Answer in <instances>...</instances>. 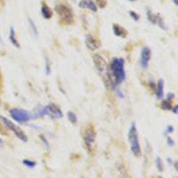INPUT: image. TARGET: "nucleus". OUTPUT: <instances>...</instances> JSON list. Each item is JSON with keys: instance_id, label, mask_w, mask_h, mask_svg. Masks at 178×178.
I'll return each instance as SVG.
<instances>
[{"instance_id": "cd10ccee", "label": "nucleus", "mask_w": 178, "mask_h": 178, "mask_svg": "<svg viewBox=\"0 0 178 178\" xmlns=\"http://www.w3.org/2000/svg\"><path fill=\"white\" fill-rule=\"evenodd\" d=\"M98 2H99V6L102 7V8H103V7H104L107 4V2L105 1V0H99Z\"/></svg>"}, {"instance_id": "423d86ee", "label": "nucleus", "mask_w": 178, "mask_h": 178, "mask_svg": "<svg viewBox=\"0 0 178 178\" xmlns=\"http://www.w3.org/2000/svg\"><path fill=\"white\" fill-rule=\"evenodd\" d=\"M0 120L3 122V124H4V126L5 128H7L9 130H11L21 141H22V142H27L28 141L27 135H25V133L18 127V126H16L15 124H13L10 120H8V118L4 117V116H0Z\"/></svg>"}, {"instance_id": "2eb2a0df", "label": "nucleus", "mask_w": 178, "mask_h": 178, "mask_svg": "<svg viewBox=\"0 0 178 178\" xmlns=\"http://www.w3.org/2000/svg\"><path fill=\"white\" fill-rule=\"evenodd\" d=\"M9 39H10V42L12 43L13 46H14L17 48H20V43L19 41L17 40L16 39V36H15V31H14L13 27H10V31H9Z\"/></svg>"}, {"instance_id": "473e14b6", "label": "nucleus", "mask_w": 178, "mask_h": 178, "mask_svg": "<svg viewBox=\"0 0 178 178\" xmlns=\"http://www.w3.org/2000/svg\"><path fill=\"white\" fill-rule=\"evenodd\" d=\"M2 144H3V141L0 139V145H2Z\"/></svg>"}, {"instance_id": "20e7f679", "label": "nucleus", "mask_w": 178, "mask_h": 178, "mask_svg": "<svg viewBox=\"0 0 178 178\" xmlns=\"http://www.w3.org/2000/svg\"><path fill=\"white\" fill-rule=\"evenodd\" d=\"M128 142L130 143V149L132 153L135 156V157H140L141 156V147L139 143V137H138V133L137 128L135 123H133L128 130Z\"/></svg>"}, {"instance_id": "6e6552de", "label": "nucleus", "mask_w": 178, "mask_h": 178, "mask_svg": "<svg viewBox=\"0 0 178 178\" xmlns=\"http://www.w3.org/2000/svg\"><path fill=\"white\" fill-rule=\"evenodd\" d=\"M95 137H96V133H95L94 128L88 127L85 130V133H84V143H85L86 150L89 152H91V151L93 149V145L94 143Z\"/></svg>"}, {"instance_id": "dca6fc26", "label": "nucleus", "mask_w": 178, "mask_h": 178, "mask_svg": "<svg viewBox=\"0 0 178 178\" xmlns=\"http://www.w3.org/2000/svg\"><path fill=\"white\" fill-rule=\"evenodd\" d=\"M146 14H147L148 21L151 22L152 24H156V21H157V19H158V16L159 13H153L151 10H148Z\"/></svg>"}, {"instance_id": "f8f14e48", "label": "nucleus", "mask_w": 178, "mask_h": 178, "mask_svg": "<svg viewBox=\"0 0 178 178\" xmlns=\"http://www.w3.org/2000/svg\"><path fill=\"white\" fill-rule=\"evenodd\" d=\"M41 14H42V16L46 20L51 19L52 16H53V11L51 10L50 7L44 2H43L41 5Z\"/></svg>"}, {"instance_id": "72a5a7b5", "label": "nucleus", "mask_w": 178, "mask_h": 178, "mask_svg": "<svg viewBox=\"0 0 178 178\" xmlns=\"http://www.w3.org/2000/svg\"><path fill=\"white\" fill-rule=\"evenodd\" d=\"M128 1H131V2H134V1H135V0H128Z\"/></svg>"}, {"instance_id": "4468645a", "label": "nucleus", "mask_w": 178, "mask_h": 178, "mask_svg": "<svg viewBox=\"0 0 178 178\" xmlns=\"http://www.w3.org/2000/svg\"><path fill=\"white\" fill-rule=\"evenodd\" d=\"M156 95L158 99H162L164 97V81L162 79H159L156 86Z\"/></svg>"}, {"instance_id": "9b49d317", "label": "nucleus", "mask_w": 178, "mask_h": 178, "mask_svg": "<svg viewBox=\"0 0 178 178\" xmlns=\"http://www.w3.org/2000/svg\"><path fill=\"white\" fill-rule=\"evenodd\" d=\"M78 5L81 8H88L94 13L97 12V6H96V5L93 1H91V0H82V1L78 4Z\"/></svg>"}, {"instance_id": "a211bd4d", "label": "nucleus", "mask_w": 178, "mask_h": 178, "mask_svg": "<svg viewBox=\"0 0 178 178\" xmlns=\"http://www.w3.org/2000/svg\"><path fill=\"white\" fill-rule=\"evenodd\" d=\"M67 117H68V120L70 123L72 124H76L78 121V118L77 115L73 112V111H69L68 114H67Z\"/></svg>"}, {"instance_id": "ddd939ff", "label": "nucleus", "mask_w": 178, "mask_h": 178, "mask_svg": "<svg viewBox=\"0 0 178 178\" xmlns=\"http://www.w3.org/2000/svg\"><path fill=\"white\" fill-rule=\"evenodd\" d=\"M112 29H113V32L116 36L118 37H121V38H126L128 35V31H126V29L120 26V25H118V24H113L112 25Z\"/></svg>"}, {"instance_id": "b1692460", "label": "nucleus", "mask_w": 178, "mask_h": 178, "mask_svg": "<svg viewBox=\"0 0 178 178\" xmlns=\"http://www.w3.org/2000/svg\"><path fill=\"white\" fill-rule=\"evenodd\" d=\"M175 128L173 126H168V127L166 128V131H165V135H170V134H172L174 132Z\"/></svg>"}, {"instance_id": "6ab92c4d", "label": "nucleus", "mask_w": 178, "mask_h": 178, "mask_svg": "<svg viewBox=\"0 0 178 178\" xmlns=\"http://www.w3.org/2000/svg\"><path fill=\"white\" fill-rule=\"evenodd\" d=\"M155 164H156V167L159 170V172H162L164 170V167H163V161L161 159L160 157H157L155 159Z\"/></svg>"}, {"instance_id": "c9c22d12", "label": "nucleus", "mask_w": 178, "mask_h": 178, "mask_svg": "<svg viewBox=\"0 0 178 178\" xmlns=\"http://www.w3.org/2000/svg\"><path fill=\"white\" fill-rule=\"evenodd\" d=\"M158 178H162V177H161V176H159V177H158Z\"/></svg>"}, {"instance_id": "1a4fd4ad", "label": "nucleus", "mask_w": 178, "mask_h": 178, "mask_svg": "<svg viewBox=\"0 0 178 178\" xmlns=\"http://www.w3.org/2000/svg\"><path fill=\"white\" fill-rule=\"evenodd\" d=\"M151 58V50L148 46H143L141 50L140 55V65L142 69L146 70L149 66V62Z\"/></svg>"}, {"instance_id": "f03ea898", "label": "nucleus", "mask_w": 178, "mask_h": 178, "mask_svg": "<svg viewBox=\"0 0 178 178\" xmlns=\"http://www.w3.org/2000/svg\"><path fill=\"white\" fill-rule=\"evenodd\" d=\"M109 68L117 86L121 84L126 79L125 61L123 58H113Z\"/></svg>"}, {"instance_id": "a878e982", "label": "nucleus", "mask_w": 178, "mask_h": 178, "mask_svg": "<svg viewBox=\"0 0 178 178\" xmlns=\"http://www.w3.org/2000/svg\"><path fill=\"white\" fill-rule=\"evenodd\" d=\"M167 143L168 146H174L175 145V142H174V140L172 138H170V137H167Z\"/></svg>"}, {"instance_id": "c85d7f7f", "label": "nucleus", "mask_w": 178, "mask_h": 178, "mask_svg": "<svg viewBox=\"0 0 178 178\" xmlns=\"http://www.w3.org/2000/svg\"><path fill=\"white\" fill-rule=\"evenodd\" d=\"M171 110L173 111V112H174L175 114H177V113H178V106H177V105H175L174 107L171 108Z\"/></svg>"}, {"instance_id": "7c9ffc66", "label": "nucleus", "mask_w": 178, "mask_h": 178, "mask_svg": "<svg viewBox=\"0 0 178 178\" xmlns=\"http://www.w3.org/2000/svg\"><path fill=\"white\" fill-rule=\"evenodd\" d=\"M173 1H174L175 5H178V0H173Z\"/></svg>"}, {"instance_id": "2f4dec72", "label": "nucleus", "mask_w": 178, "mask_h": 178, "mask_svg": "<svg viewBox=\"0 0 178 178\" xmlns=\"http://www.w3.org/2000/svg\"><path fill=\"white\" fill-rule=\"evenodd\" d=\"M167 162L169 163V164H170V163H171V164L173 163V162H172V159H167Z\"/></svg>"}, {"instance_id": "f3484780", "label": "nucleus", "mask_w": 178, "mask_h": 178, "mask_svg": "<svg viewBox=\"0 0 178 178\" xmlns=\"http://www.w3.org/2000/svg\"><path fill=\"white\" fill-rule=\"evenodd\" d=\"M28 21H29V28H31L32 33L35 35V36H38L39 35V31H38V28H37L36 24L34 23V21L31 20V18L28 17Z\"/></svg>"}, {"instance_id": "4be33fe9", "label": "nucleus", "mask_w": 178, "mask_h": 178, "mask_svg": "<svg viewBox=\"0 0 178 178\" xmlns=\"http://www.w3.org/2000/svg\"><path fill=\"white\" fill-rule=\"evenodd\" d=\"M40 139H41V142L43 143V144L46 146V150H49L50 149V145H49V143H48V141H47V139L44 137V135H40Z\"/></svg>"}, {"instance_id": "bb28decb", "label": "nucleus", "mask_w": 178, "mask_h": 178, "mask_svg": "<svg viewBox=\"0 0 178 178\" xmlns=\"http://www.w3.org/2000/svg\"><path fill=\"white\" fill-rule=\"evenodd\" d=\"M175 98V94H173V93H168L167 94V99L166 100H167V101H170L171 102V100H173Z\"/></svg>"}, {"instance_id": "aec40b11", "label": "nucleus", "mask_w": 178, "mask_h": 178, "mask_svg": "<svg viewBox=\"0 0 178 178\" xmlns=\"http://www.w3.org/2000/svg\"><path fill=\"white\" fill-rule=\"evenodd\" d=\"M22 163H23V165L26 166L27 167H29V168H33L35 167V166L37 165V163L33 160H31V159H23V161H22Z\"/></svg>"}, {"instance_id": "9d476101", "label": "nucleus", "mask_w": 178, "mask_h": 178, "mask_svg": "<svg viewBox=\"0 0 178 178\" xmlns=\"http://www.w3.org/2000/svg\"><path fill=\"white\" fill-rule=\"evenodd\" d=\"M85 43L86 44V46L88 49H90L92 51H94V50H97L101 44L100 42L96 39L94 37H93L92 35H86V38H85Z\"/></svg>"}, {"instance_id": "393cba45", "label": "nucleus", "mask_w": 178, "mask_h": 178, "mask_svg": "<svg viewBox=\"0 0 178 178\" xmlns=\"http://www.w3.org/2000/svg\"><path fill=\"white\" fill-rule=\"evenodd\" d=\"M130 16L133 18V20H135V21H138L139 18H140L139 14L137 13H135V12H134V11H131L130 12Z\"/></svg>"}, {"instance_id": "c756f323", "label": "nucleus", "mask_w": 178, "mask_h": 178, "mask_svg": "<svg viewBox=\"0 0 178 178\" xmlns=\"http://www.w3.org/2000/svg\"><path fill=\"white\" fill-rule=\"evenodd\" d=\"M174 166H175V169L176 170V171H177V170H178V167H177V162H175V164H174Z\"/></svg>"}, {"instance_id": "f704fd0d", "label": "nucleus", "mask_w": 178, "mask_h": 178, "mask_svg": "<svg viewBox=\"0 0 178 178\" xmlns=\"http://www.w3.org/2000/svg\"><path fill=\"white\" fill-rule=\"evenodd\" d=\"M2 41V39H1V36H0V42H1Z\"/></svg>"}, {"instance_id": "412c9836", "label": "nucleus", "mask_w": 178, "mask_h": 178, "mask_svg": "<svg viewBox=\"0 0 178 178\" xmlns=\"http://www.w3.org/2000/svg\"><path fill=\"white\" fill-rule=\"evenodd\" d=\"M161 108H162L163 110H171V108H172L171 102H170V101H167V100L163 101L162 103H161Z\"/></svg>"}, {"instance_id": "39448f33", "label": "nucleus", "mask_w": 178, "mask_h": 178, "mask_svg": "<svg viewBox=\"0 0 178 178\" xmlns=\"http://www.w3.org/2000/svg\"><path fill=\"white\" fill-rule=\"evenodd\" d=\"M54 9L63 24L69 25L72 23L74 21V16H73L72 9L68 5L62 4V3L57 4L54 7Z\"/></svg>"}, {"instance_id": "0eeeda50", "label": "nucleus", "mask_w": 178, "mask_h": 178, "mask_svg": "<svg viewBox=\"0 0 178 178\" xmlns=\"http://www.w3.org/2000/svg\"><path fill=\"white\" fill-rule=\"evenodd\" d=\"M10 116L13 118L14 120L17 121L18 123L24 124L29 122L32 118L31 113H29V111L23 110V109H18V108H13L9 110Z\"/></svg>"}, {"instance_id": "7ed1b4c3", "label": "nucleus", "mask_w": 178, "mask_h": 178, "mask_svg": "<svg viewBox=\"0 0 178 178\" xmlns=\"http://www.w3.org/2000/svg\"><path fill=\"white\" fill-rule=\"evenodd\" d=\"M32 115V118H41L44 116H50L54 118H62L61 109L54 103H49L46 106H39L37 108Z\"/></svg>"}, {"instance_id": "f257e3e1", "label": "nucleus", "mask_w": 178, "mask_h": 178, "mask_svg": "<svg viewBox=\"0 0 178 178\" xmlns=\"http://www.w3.org/2000/svg\"><path fill=\"white\" fill-rule=\"evenodd\" d=\"M93 62L98 73L102 77V79L103 81V83H104L105 87L109 89V90H114V89H116L117 85L115 84V81L110 71L109 65L106 62L105 59L102 55L96 54L93 56Z\"/></svg>"}, {"instance_id": "5701e85b", "label": "nucleus", "mask_w": 178, "mask_h": 178, "mask_svg": "<svg viewBox=\"0 0 178 178\" xmlns=\"http://www.w3.org/2000/svg\"><path fill=\"white\" fill-rule=\"evenodd\" d=\"M51 73V66H50V62L48 61V59H46V75H49Z\"/></svg>"}]
</instances>
